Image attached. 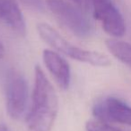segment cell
Wrapping results in <instances>:
<instances>
[{
    "label": "cell",
    "mask_w": 131,
    "mask_h": 131,
    "mask_svg": "<svg viewBox=\"0 0 131 131\" xmlns=\"http://www.w3.org/2000/svg\"><path fill=\"white\" fill-rule=\"evenodd\" d=\"M37 31L40 38L48 45L74 60L98 67H106L110 64V60L106 55L95 51L83 49L73 45L66 40L56 29L47 23H38Z\"/></svg>",
    "instance_id": "6da1fadb"
},
{
    "label": "cell",
    "mask_w": 131,
    "mask_h": 131,
    "mask_svg": "<svg viewBox=\"0 0 131 131\" xmlns=\"http://www.w3.org/2000/svg\"><path fill=\"white\" fill-rule=\"evenodd\" d=\"M0 131H10V129L6 125H5L4 123H0Z\"/></svg>",
    "instance_id": "5bb4252c"
},
{
    "label": "cell",
    "mask_w": 131,
    "mask_h": 131,
    "mask_svg": "<svg viewBox=\"0 0 131 131\" xmlns=\"http://www.w3.org/2000/svg\"><path fill=\"white\" fill-rule=\"evenodd\" d=\"M58 104H32L26 118L27 131H50L57 117Z\"/></svg>",
    "instance_id": "8992f818"
},
{
    "label": "cell",
    "mask_w": 131,
    "mask_h": 131,
    "mask_svg": "<svg viewBox=\"0 0 131 131\" xmlns=\"http://www.w3.org/2000/svg\"><path fill=\"white\" fill-rule=\"evenodd\" d=\"M86 131H121L116 128H113L106 122L95 121H89L85 124Z\"/></svg>",
    "instance_id": "30bf717a"
},
{
    "label": "cell",
    "mask_w": 131,
    "mask_h": 131,
    "mask_svg": "<svg viewBox=\"0 0 131 131\" xmlns=\"http://www.w3.org/2000/svg\"><path fill=\"white\" fill-rule=\"evenodd\" d=\"M25 5L29 6L33 10L41 11L43 10V5L41 0H21Z\"/></svg>",
    "instance_id": "8fae6325"
},
{
    "label": "cell",
    "mask_w": 131,
    "mask_h": 131,
    "mask_svg": "<svg viewBox=\"0 0 131 131\" xmlns=\"http://www.w3.org/2000/svg\"><path fill=\"white\" fill-rule=\"evenodd\" d=\"M28 86L24 77L15 70L8 71L5 79V106L10 118L19 119L26 112Z\"/></svg>",
    "instance_id": "3957f363"
},
{
    "label": "cell",
    "mask_w": 131,
    "mask_h": 131,
    "mask_svg": "<svg viewBox=\"0 0 131 131\" xmlns=\"http://www.w3.org/2000/svg\"><path fill=\"white\" fill-rule=\"evenodd\" d=\"M48 8L58 21L74 35L86 38L92 32V25L84 12L66 0H47Z\"/></svg>",
    "instance_id": "7a4b0ae2"
},
{
    "label": "cell",
    "mask_w": 131,
    "mask_h": 131,
    "mask_svg": "<svg viewBox=\"0 0 131 131\" xmlns=\"http://www.w3.org/2000/svg\"><path fill=\"white\" fill-rule=\"evenodd\" d=\"M4 55H5V48H4L3 44H2L1 41H0V59H1Z\"/></svg>",
    "instance_id": "4fadbf2b"
},
{
    "label": "cell",
    "mask_w": 131,
    "mask_h": 131,
    "mask_svg": "<svg viewBox=\"0 0 131 131\" xmlns=\"http://www.w3.org/2000/svg\"><path fill=\"white\" fill-rule=\"evenodd\" d=\"M95 19L102 29L114 38H120L126 33V23L122 14L112 0H91Z\"/></svg>",
    "instance_id": "277c9868"
},
{
    "label": "cell",
    "mask_w": 131,
    "mask_h": 131,
    "mask_svg": "<svg viewBox=\"0 0 131 131\" xmlns=\"http://www.w3.org/2000/svg\"><path fill=\"white\" fill-rule=\"evenodd\" d=\"M43 61L46 68L62 89H67L70 85L71 72L68 62L58 53L49 49L43 51Z\"/></svg>",
    "instance_id": "52a82bcc"
},
{
    "label": "cell",
    "mask_w": 131,
    "mask_h": 131,
    "mask_svg": "<svg viewBox=\"0 0 131 131\" xmlns=\"http://www.w3.org/2000/svg\"><path fill=\"white\" fill-rule=\"evenodd\" d=\"M93 114L99 121L131 126V107L116 97L110 96L96 104L93 108Z\"/></svg>",
    "instance_id": "5b68a950"
},
{
    "label": "cell",
    "mask_w": 131,
    "mask_h": 131,
    "mask_svg": "<svg viewBox=\"0 0 131 131\" xmlns=\"http://www.w3.org/2000/svg\"><path fill=\"white\" fill-rule=\"evenodd\" d=\"M73 3L75 4V5L82 9L84 12L87 13L92 8V1L91 0H71Z\"/></svg>",
    "instance_id": "7c38bea8"
},
{
    "label": "cell",
    "mask_w": 131,
    "mask_h": 131,
    "mask_svg": "<svg viewBox=\"0 0 131 131\" xmlns=\"http://www.w3.org/2000/svg\"><path fill=\"white\" fill-rule=\"evenodd\" d=\"M106 47L110 53L121 62L131 68V45L118 39L106 40Z\"/></svg>",
    "instance_id": "9c48e42d"
},
{
    "label": "cell",
    "mask_w": 131,
    "mask_h": 131,
    "mask_svg": "<svg viewBox=\"0 0 131 131\" xmlns=\"http://www.w3.org/2000/svg\"><path fill=\"white\" fill-rule=\"evenodd\" d=\"M0 19L19 35L26 34L24 18L15 0H0Z\"/></svg>",
    "instance_id": "ba28073f"
}]
</instances>
